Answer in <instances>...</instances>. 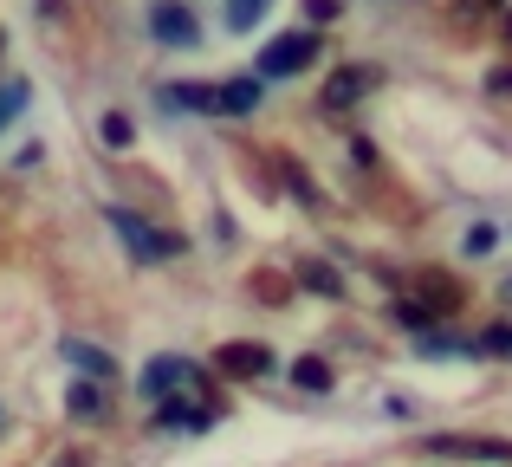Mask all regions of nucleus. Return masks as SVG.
Wrapping results in <instances>:
<instances>
[{
	"label": "nucleus",
	"mask_w": 512,
	"mask_h": 467,
	"mask_svg": "<svg viewBox=\"0 0 512 467\" xmlns=\"http://www.w3.org/2000/svg\"><path fill=\"white\" fill-rule=\"evenodd\" d=\"M214 364H221L227 377H273V351H266V344H221Z\"/></svg>",
	"instance_id": "6"
},
{
	"label": "nucleus",
	"mask_w": 512,
	"mask_h": 467,
	"mask_svg": "<svg viewBox=\"0 0 512 467\" xmlns=\"http://www.w3.org/2000/svg\"><path fill=\"white\" fill-rule=\"evenodd\" d=\"M286 189H292V195H299V202H305V208H325V195H318V182H312V176H305V169H299V163H286Z\"/></svg>",
	"instance_id": "16"
},
{
	"label": "nucleus",
	"mask_w": 512,
	"mask_h": 467,
	"mask_svg": "<svg viewBox=\"0 0 512 467\" xmlns=\"http://www.w3.org/2000/svg\"><path fill=\"white\" fill-rule=\"evenodd\" d=\"M331 13H338V0H312V26H325Z\"/></svg>",
	"instance_id": "22"
},
{
	"label": "nucleus",
	"mask_w": 512,
	"mask_h": 467,
	"mask_svg": "<svg viewBox=\"0 0 512 467\" xmlns=\"http://www.w3.org/2000/svg\"><path fill=\"white\" fill-rule=\"evenodd\" d=\"M65 409H72V422H104L111 416V396H104V383L78 377L72 390H65Z\"/></svg>",
	"instance_id": "9"
},
{
	"label": "nucleus",
	"mask_w": 512,
	"mask_h": 467,
	"mask_svg": "<svg viewBox=\"0 0 512 467\" xmlns=\"http://www.w3.org/2000/svg\"><path fill=\"white\" fill-rule=\"evenodd\" d=\"M156 422H163V429H175V435H188V429L208 435L221 416H214V409H201V403H188V396H163V416H156Z\"/></svg>",
	"instance_id": "7"
},
{
	"label": "nucleus",
	"mask_w": 512,
	"mask_h": 467,
	"mask_svg": "<svg viewBox=\"0 0 512 467\" xmlns=\"http://www.w3.org/2000/svg\"><path fill=\"white\" fill-rule=\"evenodd\" d=\"M260 104H266V78H221L214 98H208V111L214 117H253Z\"/></svg>",
	"instance_id": "5"
},
{
	"label": "nucleus",
	"mask_w": 512,
	"mask_h": 467,
	"mask_svg": "<svg viewBox=\"0 0 512 467\" xmlns=\"http://www.w3.org/2000/svg\"><path fill=\"white\" fill-rule=\"evenodd\" d=\"M266 20V0H227V26L234 33H247V26H260Z\"/></svg>",
	"instance_id": "15"
},
{
	"label": "nucleus",
	"mask_w": 512,
	"mask_h": 467,
	"mask_svg": "<svg viewBox=\"0 0 512 467\" xmlns=\"http://www.w3.org/2000/svg\"><path fill=\"white\" fill-rule=\"evenodd\" d=\"M428 455H448V461H493L512 467V442H487V435H435Z\"/></svg>",
	"instance_id": "4"
},
{
	"label": "nucleus",
	"mask_w": 512,
	"mask_h": 467,
	"mask_svg": "<svg viewBox=\"0 0 512 467\" xmlns=\"http://www.w3.org/2000/svg\"><path fill=\"white\" fill-rule=\"evenodd\" d=\"M188 370H195V364H188V357H156V364L143 370V396H156V403H163V396H169L175 383L188 377Z\"/></svg>",
	"instance_id": "11"
},
{
	"label": "nucleus",
	"mask_w": 512,
	"mask_h": 467,
	"mask_svg": "<svg viewBox=\"0 0 512 467\" xmlns=\"http://www.w3.org/2000/svg\"><path fill=\"white\" fill-rule=\"evenodd\" d=\"M370 85H376V72H370V65H357V72H338V78L325 85V111H350V104H357Z\"/></svg>",
	"instance_id": "10"
},
{
	"label": "nucleus",
	"mask_w": 512,
	"mask_h": 467,
	"mask_svg": "<svg viewBox=\"0 0 512 467\" xmlns=\"http://www.w3.org/2000/svg\"><path fill=\"white\" fill-rule=\"evenodd\" d=\"M292 383H305V390L325 396L331 390V364H325V357H299V364H292Z\"/></svg>",
	"instance_id": "14"
},
{
	"label": "nucleus",
	"mask_w": 512,
	"mask_h": 467,
	"mask_svg": "<svg viewBox=\"0 0 512 467\" xmlns=\"http://www.w3.org/2000/svg\"><path fill=\"white\" fill-rule=\"evenodd\" d=\"M111 228H117V240H124V247L137 253L143 266H163V260H175V253H182V234L150 228V221H137L130 208H111Z\"/></svg>",
	"instance_id": "1"
},
{
	"label": "nucleus",
	"mask_w": 512,
	"mask_h": 467,
	"mask_svg": "<svg viewBox=\"0 0 512 467\" xmlns=\"http://www.w3.org/2000/svg\"><path fill=\"white\" fill-rule=\"evenodd\" d=\"M487 91H493V98H500V91H512V72H506V65H500V72H487Z\"/></svg>",
	"instance_id": "21"
},
{
	"label": "nucleus",
	"mask_w": 512,
	"mask_h": 467,
	"mask_svg": "<svg viewBox=\"0 0 512 467\" xmlns=\"http://www.w3.org/2000/svg\"><path fill=\"white\" fill-rule=\"evenodd\" d=\"M480 351H493V357H512V325H493L487 338H480Z\"/></svg>",
	"instance_id": "18"
},
{
	"label": "nucleus",
	"mask_w": 512,
	"mask_h": 467,
	"mask_svg": "<svg viewBox=\"0 0 512 467\" xmlns=\"http://www.w3.org/2000/svg\"><path fill=\"white\" fill-rule=\"evenodd\" d=\"M150 33L163 39V46H182V52L201 46V20L182 7V0H156V7H150Z\"/></svg>",
	"instance_id": "3"
},
{
	"label": "nucleus",
	"mask_w": 512,
	"mask_h": 467,
	"mask_svg": "<svg viewBox=\"0 0 512 467\" xmlns=\"http://www.w3.org/2000/svg\"><path fill=\"white\" fill-rule=\"evenodd\" d=\"M350 163H357V169H376V143L357 137V143H350Z\"/></svg>",
	"instance_id": "20"
},
{
	"label": "nucleus",
	"mask_w": 512,
	"mask_h": 467,
	"mask_svg": "<svg viewBox=\"0 0 512 467\" xmlns=\"http://www.w3.org/2000/svg\"><path fill=\"white\" fill-rule=\"evenodd\" d=\"M299 286H305V292H325V299H338L344 279H338V266H325V260H299Z\"/></svg>",
	"instance_id": "12"
},
{
	"label": "nucleus",
	"mask_w": 512,
	"mask_h": 467,
	"mask_svg": "<svg viewBox=\"0 0 512 467\" xmlns=\"http://www.w3.org/2000/svg\"><path fill=\"white\" fill-rule=\"evenodd\" d=\"M65 357H72V370H78V377H91V383H111V377H117V357L104 351V344L72 338V344H65Z\"/></svg>",
	"instance_id": "8"
},
{
	"label": "nucleus",
	"mask_w": 512,
	"mask_h": 467,
	"mask_svg": "<svg viewBox=\"0 0 512 467\" xmlns=\"http://www.w3.org/2000/svg\"><path fill=\"white\" fill-rule=\"evenodd\" d=\"M493 247H500V234H493V228H467V253H493Z\"/></svg>",
	"instance_id": "19"
},
{
	"label": "nucleus",
	"mask_w": 512,
	"mask_h": 467,
	"mask_svg": "<svg viewBox=\"0 0 512 467\" xmlns=\"http://www.w3.org/2000/svg\"><path fill=\"white\" fill-rule=\"evenodd\" d=\"M389 318H396L402 331H422V338H428V325H435V305H422V299H396V305H389Z\"/></svg>",
	"instance_id": "13"
},
{
	"label": "nucleus",
	"mask_w": 512,
	"mask_h": 467,
	"mask_svg": "<svg viewBox=\"0 0 512 467\" xmlns=\"http://www.w3.org/2000/svg\"><path fill=\"white\" fill-rule=\"evenodd\" d=\"M98 130H104V143H111V150H124V143H130V117L124 111H104Z\"/></svg>",
	"instance_id": "17"
},
{
	"label": "nucleus",
	"mask_w": 512,
	"mask_h": 467,
	"mask_svg": "<svg viewBox=\"0 0 512 467\" xmlns=\"http://www.w3.org/2000/svg\"><path fill=\"white\" fill-rule=\"evenodd\" d=\"M312 59H318V26H292V33H279L273 46L260 52V78H286V72H305Z\"/></svg>",
	"instance_id": "2"
}]
</instances>
